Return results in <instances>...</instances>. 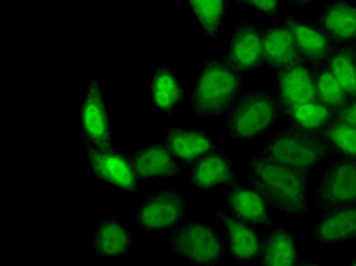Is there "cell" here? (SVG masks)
I'll use <instances>...</instances> for the list:
<instances>
[{
  "label": "cell",
  "instance_id": "cell-1",
  "mask_svg": "<svg viewBox=\"0 0 356 266\" xmlns=\"http://www.w3.org/2000/svg\"><path fill=\"white\" fill-rule=\"evenodd\" d=\"M241 171L262 193L271 210L291 217H300L307 212L311 174L279 163L259 151L241 161Z\"/></svg>",
  "mask_w": 356,
  "mask_h": 266
},
{
  "label": "cell",
  "instance_id": "cell-11",
  "mask_svg": "<svg viewBox=\"0 0 356 266\" xmlns=\"http://www.w3.org/2000/svg\"><path fill=\"white\" fill-rule=\"evenodd\" d=\"M225 55L242 74H254L264 66L262 29L253 20H241L230 32Z\"/></svg>",
  "mask_w": 356,
  "mask_h": 266
},
{
  "label": "cell",
  "instance_id": "cell-15",
  "mask_svg": "<svg viewBox=\"0 0 356 266\" xmlns=\"http://www.w3.org/2000/svg\"><path fill=\"white\" fill-rule=\"evenodd\" d=\"M282 20L286 23L291 34H293L298 53L303 60L312 64H321L329 58L337 44L323 31L317 20L294 14L282 15Z\"/></svg>",
  "mask_w": 356,
  "mask_h": 266
},
{
  "label": "cell",
  "instance_id": "cell-13",
  "mask_svg": "<svg viewBox=\"0 0 356 266\" xmlns=\"http://www.w3.org/2000/svg\"><path fill=\"white\" fill-rule=\"evenodd\" d=\"M133 166L142 181L171 180L184 172V165L168 147L166 142H152L129 152Z\"/></svg>",
  "mask_w": 356,
  "mask_h": 266
},
{
  "label": "cell",
  "instance_id": "cell-27",
  "mask_svg": "<svg viewBox=\"0 0 356 266\" xmlns=\"http://www.w3.org/2000/svg\"><path fill=\"white\" fill-rule=\"evenodd\" d=\"M314 75H315V96L323 103H326L334 111H337L343 103L350 98L346 93L344 87L337 79V76L332 74L330 69L325 63L315 64L314 66Z\"/></svg>",
  "mask_w": 356,
  "mask_h": 266
},
{
  "label": "cell",
  "instance_id": "cell-5",
  "mask_svg": "<svg viewBox=\"0 0 356 266\" xmlns=\"http://www.w3.org/2000/svg\"><path fill=\"white\" fill-rule=\"evenodd\" d=\"M168 244L178 259L195 265H218L225 253L222 235L204 219L183 221L171 231Z\"/></svg>",
  "mask_w": 356,
  "mask_h": 266
},
{
  "label": "cell",
  "instance_id": "cell-20",
  "mask_svg": "<svg viewBox=\"0 0 356 266\" xmlns=\"http://www.w3.org/2000/svg\"><path fill=\"white\" fill-rule=\"evenodd\" d=\"M186 98L180 72L174 66H160L148 76V101L161 115H172Z\"/></svg>",
  "mask_w": 356,
  "mask_h": 266
},
{
  "label": "cell",
  "instance_id": "cell-3",
  "mask_svg": "<svg viewBox=\"0 0 356 266\" xmlns=\"http://www.w3.org/2000/svg\"><path fill=\"white\" fill-rule=\"evenodd\" d=\"M257 151L279 163L306 174L314 172L315 169L337 157V152L321 133L305 131L294 125L274 131Z\"/></svg>",
  "mask_w": 356,
  "mask_h": 266
},
{
  "label": "cell",
  "instance_id": "cell-32",
  "mask_svg": "<svg viewBox=\"0 0 356 266\" xmlns=\"http://www.w3.org/2000/svg\"><path fill=\"white\" fill-rule=\"evenodd\" d=\"M298 265H323V262L321 260H300V263Z\"/></svg>",
  "mask_w": 356,
  "mask_h": 266
},
{
  "label": "cell",
  "instance_id": "cell-16",
  "mask_svg": "<svg viewBox=\"0 0 356 266\" xmlns=\"http://www.w3.org/2000/svg\"><path fill=\"white\" fill-rule=\"evenodd\" d=\"M307 239L317 245H339L356 240V206L330 208L318 213L307 230Z\"/></svg>",
  "mask_w": 356,
  "mask_h": 266
},
{
  "label": "cell",
  "instance_id": "cell-9",
  "mask_svg": "<svg viewBox=\"0 0 356 266\" xmlns=\"http://www.w3.org/2000/svg\"><path fill=\"white\" fill-rule=\"evenodd\" d=\"M78 126L84 144L113 143L107 92L99 78L87 81L83 101L78 107Z\"/></svg>",
  "mask_w": 356,
  "mask_h": 266
},
{
  "label": "cell",
  "instance_id": "cell-30",
  "mask_svg": "<svg viewBox=\"0 0 356 266\" xmlns=\"http://www.w3.org/2000/svg\"><path fill=\"white\" fill-rule=\"evenodd\" d=\"M335 117L346 124L356 126V94L347 98V101L335 111Z\"/></svg>",
  "mask_w": 356,
  "mask_h": 266
},
{
  "label": "cell",
  "instance_id": "cell-24",
  "mask_svg": "<svg viewBox=\"0 0 356 266\" xmlns=\"http://www.w3.org/2000/svg\"><path fill=\"white\" fill-rule=\"evenodd\" d=\"M283 116L289 125L305 131L321 133L335 119V111L318 99H309L283 107Z\"/></svg>",
  "mask_w": 356,
  "mask_h": 266
},
{
  "label": "cell",
  "instance_id": "cell-6",
  "mask_svg": "<svg viewBox=\"0 0 356 266\" xmlns=\"http://www.w3.org/2000/svg\"><path fill=\"white\" fill-rule=\"evenodd\" d=\"M191 207L189 197L177 189H157L145 197L134 215V228L142 233L172 231Z\"/></svg>",
  "mask_w": 356,
  "mask_h": 266
},
{
  "label": "cell",
  "instance_id": "cell-28",
  "mask_svg": "<svg viewBox=\"0 0 356 266\" xmlns=\"http://www.w3.org/2000/svg\"><path fill=\"white\" fill-rule=\"evenodd\" d=\"M321 135L334 148L337 156H344L356 160V126L346 124L335 117L321 131Z\"/></svg>",
  "mask_w": 356,
  "mask_h": 266
},
{
  "label": "cell",
  "instance_id": "cell-12",
  "mask_svg": "<svg viewBox=\"0 0 356 266\" xmlns=\"http://www.w3.org/2000/svg\"><path fill=\"white\" fill-rule=\"evenodd\" d=\"M213 215L224 230L225 249L232 259L239 263L257 262L264 236L259 235L256 225L239 219L227 210H215Z\"/></svg>",
  "mask_w": 356,
  "mask_h": 266
},
{
  "label": "cell",
  "instance_id": "cell-14",
  "mask_svg": "<svg viewBox=\"0 0 356 266\" xmlns=\"http://www.w3.org/2000/svg\"><path fill=\"white\" fill-rule=\"evenodd\" d=\"M225 210L232 213L239 219L256 225V227H266L274 222L271 216V207L266 203V199L262 197L252 183H244L234 180L230 186H227L224 195Z\"/></svg>",
  "mask_w": 356,
  "mask_h": 266
},
{
  "label": "cell",
  "instance_id": "cell-33",
  "mask_svg": "<svg viewBox=\"0 0 356 266\" xmlns=\"http://www.w3.org/2000/svg\"><path fill=\"white\" fill-rule=\"evenodd\" d=\"M344 263H346V265L356 266V253H355L352 257H349V259H347V260H344Z\"/></svg>",
  "mask_w": 356,
  "mask_h": 266
},
{
  "label": "cell",
  "instance_id": "cell-22",
  "mask_svg": "<svg viewBox=\"0 0 356 266\" xmlns=\"http://www.w3.org/2000/svg\"><path fill=\"white\" fill-rule=\"evenodd\" d=\"M300 260V247L296 236L285 225L274 221L265 233L257 262L270 266H296Z\"/></svg>",
  "mask_w": 356,
  "mask_h": 266
},
{
  "label": "cell",
  "instance_id": "cell-2",
  "mask_svg": "<svg viewBox=\"0 0 356 266\" xmlns=\"http://www.w3.org/2000/svg\"><path fill=\"white\" fill-rule=\"evenodd\" d=\"M244 74L227 58V55H213L201 64L193 83L189 107L200 119L218 120L239 99Z\"/></svg>",
  "mask_w": 356,
  "mask_h": 266
},
{
  "label": "cell",
  "instance_id": "cell-21",
  "mask_svg": "<svg viewBox=\"0 0 356 266\" xmlns=\"http://www.w3.org/2000/svg\"><path fill=\"white\" fill-rule=\"evenodd\" d=\"M315 20L335 44H356V2L353 0H326Z\"/></svg>",
  "mask_w": 356,
  "mask_h": 266
},
{
  "label": "cell",
  "instance_id": "cell-17",
  "mask_svg": "<svg viewBox=\"0 0 356 266\" xmlns=\"http://www.w3.org/2000/svg\"><path fill=\"white\" fill-rule=\"evenodd\" d=\"M136 242V228L128 227L119 216L102 219L88 240V251L101 259H115L131 253Z\"/></svg>",
  "mask_w": 356,
  "mask_h": 266
},
{
  "label": "cell",
  "instance_id": "cell-18",
  "mask_svg": "<svg viewBox=\"0 0 356 266\" xmlns=\"http://www.w3.org/2000/svg\"><path fill=\"white\" fill-rule=\"evenodd\" d=\"M165 142L183 165H192L200 157L218 148L215 137L204 128L191 124L166 126Z\"/></svg>",
  "mask_w": 356,
  "mask_h": 266
},
{
  "label": "cell",
  "instance_id": "cell-7",
  "mask_svg": "<svg viewBox=\"0 0 356 266\" xmlns=\"http://www.w3.org/2000/svg\"><path fill=\"white\" fill-rule=\"evenodd\" d=\"M315 210L356 206V160L344 156L332 158L312 188Z\"/></svg>",
  "mask_w": 356,
  "mask_h": 266
},
{
  "label": "cell",
  "instance_id": "cell-19",
  "mask_svg": "<svg viewBox=\"0 0 356 266\" xmlns=\"http://www.w3.org/2000/svg\"><path fill=\"white\" fill-rule=\"evenodd\" d=\"M314 66L315 64L298 58L297 61L291 63L289 66L274 72V75H276V93L283 107L317 99Z\"/></svg>",
  "mask_w": 356,
  "mask_h": 266
},
{
  "label": "cell",
  "instance_id": "cell-10",
  "mask_svg": "<svg viewBox=\"0 0 356 266\" xmlns=\"http://www.w3.org/2000/svg\"><path fill=\"white\" fill-rule=\"evenodd\" d=\"M241 163L227 149L216 148L189 165V181L195 190L210 193L238 180Z\"/></svg>",
  "mask_w": 356,
  "mask_h": 266
},
{
  "label": "cell",
  "instance_id": "cell-4",
  "mask_svg": "<svg viewBox=\"0 0 356 266\" xmlns=\"http://www.w3.org/2000/svg\"><path fill=\"white\" fill-rule=\"evenodd\" d=\"M283 106L276 92L256 87L239 96L224 117V130L236 142H253L277 125Z\"/></svg>",
  "mask_w": 356,
  "mask_h": 266
},
{
  "label": "cell",
  "instance_id": "cell-23",
  "mask_svg": "<svg viewBox=\"0 0 356 266\" xmlns=\"http://www.w3.org/2000/svg\"><path fill=\"white\" fill-rule=\"evenodd\" d=\"M264 34V66L277 72L302 58L286 23L282 17L262 29Z\"/></svg>",
  "mask_w": 356,
  "mask_h": 266
},
{
  "label": "cell",
  "instance_id": "cell-29",
  "mask_svg": "<svg viewBox=\"0 0 356 266\" xmlns=\"http://www.w3.org/2000/svg\"><path fill=\"white\" fill-rule=\"evenodd\" d=\"M234 5H244L250 10L261 13L266 15L268 19H280L282 17V8H280V0H232Z\"/></svg>",
  "mask_w": 356,
  "mask_h": 266
},
{
  "label": "cell",
  "instance_id": "cell-31",
  "mask_svg": "<svg viewBox=\"0 0 356 266\" xmlns=\"http://www.w3.org/2000/svg\"><path fill=\"white\" fill-rule=\"evenodd\" d=\"M314 2H315V0H289V3L297 6V8L307 6V5H311V3H314Z\"/></svg>",
  "mask_w": 356,
  "mask_h": 266
},
{
  "label": "cell",
  "instance_id": "cell-25",
  "mask_svg": "<svg viewBox=\"0 0 356 266\" xmlns=\"http://www.w3.org/2000/svg\"><path fill=\"white\" fill-rule=\"evenodd\" d=\"M200 31L209 38L216 40L225 20L229 19L232 0H186Z\"/></svg>",
  "mask_w": 356,
  "mask_h": 266
},
{
  "label": "cell",
  "instance_id": "cell-26",
  "mask_svg": "<svg viewBox=\"0 0 356 266\" xmlns=\"http://www.w3.org/2000/svg\"><path fill=\"white\" fill-rule=\"evenodd\" d=\"M349 96L356 94V44H337L325 61Z\"/></svg>",
  "mask_w": 356,
  "mask_h": 266
},
{
  "label": "cell",
  "instance_id": "cell-8",
  "mask_svg": "<svg viewBox=\"0 0 356 266\" xmlns=\"http://www.w3.org/2000/svg\"><path fill=\"white\" fill-rule=\"evenodd\" d=\"M86 157L92 175L122 195H134L142 180L137 175L129 154L113 143L86 144Z\"/></svg>",
  "mask_w": 356,
  "mask_h": 266
}]
</instances>
